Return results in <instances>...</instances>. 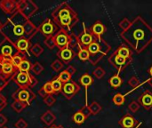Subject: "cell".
<instances>
[{
    "label": "cell",
    "instance_id": "e0dca14e",
    "mask_svg": "<svg viewBox=\"0 0 152 128\" xmlns=\"http://www.w3.org/2000/svg\"><path fill=\"white\" fill-rule=\"evenodd\" d=\"M90 114H87L84 111V108L77 112H75L72 116V120L77 125H82L85 123V121L88 118Z\"/></svg>",
    "mask_w": 152,
    "mask_h": 128
},
{
    "label": "cell",
    "instance_id": "d4e9b609",
    "mask_svg": "<svg viewBox=\"0 0 152 128\" xmlns=\"http://www.w3.org/2000/svg\"><path fill=\"white\" fill-rule=\"evenodd\" d=\"M26 22H27V21H26ZM26 22H25L24 25H23V24H18V25H15V26L13 27L12 31H13V34H14L16 37H22L24 34H26Z\"/></svg>",
    "mask_w": 152,
    "mask_h": 128
},
{
    "label": "cell",
    "instance_id": "db71d44e",
    "mask_svg": "<svg viewBox=\"0 0 152 128\" xmlns=\"http://www.w3.org/2000/svg\"><path fill=\"white\" fill-rule=\"evenodd\" d=\"M1 61H2V60H1V57H0V65H1Z\"/></svg>",
    "mask_w": 152,
    "mask_h": 128
},
{
    "label": "cell",
    "instance_id": "52a82bcc",
    "mask_svg": "<svg viewBox=\"0 0 152 128\" xmlns=\"http://www.w3.org/2000/svg\"><path fill=\"white\" fill-rule=\"evenodd\" d=\"M15 80L18 83V85L20 86V88L23 89H27L28 86H33L37 83V81L28 74V72H21V71H20L19 74L16 76Z\"/></svg>",
    "mask_w": 152,
    "mask_h": 128
},
{
    "label": "cell",
    "instance_id": "11a10c76",
    "mask_svg": "<svg viewBox=\"0 0 152 128\" xmlns=\"http://www.w3.org/2000/svg\"><path fill=\"white\" fill-rule=\"evenodd\" d=\"M2 128H8V127H3Z\"/></svg>",
    "mask_w": 152,
    "mask_h": 128
},
{
    "label": "cell",
    "instance_id": "8fae6325",
    "mask_svg": "<svg viewBox=\"0 0 152 128\" xmlns=\"http://www.w3.org/2000/svg\"><path fill=\"white\" fill-rule=\"evenodd\" d=\"M139 104L145 110H150L152 109V93L150 90H146L138 98Z\"/></svg>",
    "mask_w": 152,
    "mask_h": 128
},
{
    "label": "cell",
    "instance_id": "83f0119b",
    "mask_svg": "<svg viewBox=\"0 0 152 128\" xmlns=\"http://www.w3.org/2000/svg\"><path fill=\"white\" fill-rule=\"evenodd\" d=\"M71 78H72V76H71L66 69L63 70V71H61V72L60 73V75L58 76V78L60 79V81H61L62 84H66V83L71 81Z\"/></svg>",
    "mask_w": 152,
    "mask_h": 128
},
{
    "label": "cell",
    "instance_id": "3957f363",
    "mask_svg": "<svg viewBox=\"0 0 152 128\" xmlns=\"http://www.w3.org/2000/svg\"><path fill=\"white\" fill-rule=\"evenodd\" d=\"M53 17L55 21L66 18V17H77V12L67 3H62L60 4L53 12Z\"/></svg>",
    "mask_w": 152,
    "mask_h": 128
},
{
    "label": "cell",
    "instance_id": "30bf717a",
    "mask_svg": "<svg viewBox=\"0 0 152 128\" xmlns=\"http://www.w3.org/2000/svg\"><path fill=\"white\" fill-rule=\"evenodd\" d=\"M118 125L122 128H136L141 126L142 123H138V120L135 119L131 114H126L118 121Z\"/></svg>",
    "mask_w": 152,
    "mask_h": 128
},
{
    "label": "cell",
    "instance_id": "d6986e66",
    "mask_svg": "<svg viewBox=\"0 0 152 128\" xmlns=\"http://www.w3.org/2000/svg\"><path fill=\"white\" fill-rule=\"evenodd\" d=\"M1 54L0 57L1 59H12V53H13V48L9 42H6L4 45H3L0 49Z\"/></svg>",
    "mask_w": 152,
    "mask_h": 128
},
{
    "label": "cell",
    "instance_id": "74e56055",
    "mask_svg": "<svg viewBox=\"0 0 152 128\" xmlns=\"http://www.w3.org/2000/svg\"><path fill=\"white\" fill-rule=\"evenodd\" d=\"M51 68L53 69V70L58 72L61 71L63 69V63L60 61V60H55L52 64H51Z\"/></svg>",
    "mask_w": 152,
    "mask_h": 128
},
{
    "label": "cell",
    "instance_id": "7bdbcfd3",
    "mask_svg": "<svg viewBox=\"0 0 152 128\" xmlns=\"http://www.w3.org/2000/svg\"><path fill=\"white\" fill-rule=\"evenodd\" d=\"M15 128H27L28 127V123L25 121L24 118H20L14 125Z\"/></svg>",
    "mask_w": 152,
    "mask_h": 128
},
{
    "label": "cell",
    "instance_id": "8992f818",
    "mask_svg": "<svg viewBox=\"0 0 152 128\" xmlns=\"http://www.w3.org/2000/svg\"><path fill=\"white\" fill-rule=\"evenodd\" d=\"M82 24H83V29H84L79 34V36H77L76 37V39H77V45L79 46V48H87L92 44V42L94 41V37L89 32V30L86 27L85 23L83 22Z\"/></svg>",
    "mask_w": 152,
    "mask_h": 128
},
{
    "label": "cell",
    "instance_id": "7402d4cb",
    "mask_svg": "<svg viewBox=\"0 0 152 128\" xmlns=\"http://www.w3.org/2000/svg\"><path fill=\"white\" fill-rule=\"evenodd\" d=\"M108 83L110 84V86L115 89H118L119 88L122 84H123V79L119 77L118 74H116L114 76H112L109 80H108Z\"/></svg>",
    "mask_w": 152,
    "mask_h": 128
},
{
    "label": "cell",
    "instance_id": "f35d334b",
    "mask_svg": "<svg viewBox=\"0 0 152 128\" xmlns=\"http://www.w3.org/2000/svg\"><path fill=\"white\" fill-rule=\"evenodd\" d=\"M42 89H43V91H44L47 95H52L53 94H54V91H53V86H52L51 82L45 83V84L43 86Z\"/></svg>",
    "mask_w": 152,
    "mask_h": 128
},
{
    "label": "cell",
    "instance_id": "9c48e42d",
    "mask_svg": "<svg viewBox=\"0 0 152 128\" xmlns=\"http://www.w3.org/2000/svg\"><path fill=\"white\" fill-rule=\"evenodd\" d=\"M79 90H80V86L76 82L69 81L66 84H63L62 94L68 100H70L79 92Z\"/></svg>",
    "mask_w": 152,
    "mask_h": 128
},
{
    "label": "cell",
    "instance_id": "e575fe53",
    "mask_svg": "<svg viewBox=\"0 0 152 128\" xmlns=\"http://www.w3.org/2000/svg\"><path fill=\"white\" fill-rule=\"evenodd\" d=\"M127 84H128V85H129L133 89H136L137 87H139V86H141L140 80H139V79H138V78H137V77H135V76L131 77V78L128 79Z\"/></svg>",
    "mask_w": 152,
    "mask_h": 128
},
{
    "label": "cell",
    "instance_id": "bcb514c9",
    "mask_svg": "<svg viewBox=\"0 0 152 128\" xmlns=\"http://www.w3.org/2000/svg\"><path fill=\"white\" fill-rule=\"evenodd\" d=\"M6 84H7L6 80H5L4 78H0V88L3 89V88L6 86Z\"/></svg>",
    "mask_w": 152,
    "mask_h": 128
},
{
    "label": "cell",
    "instance_id": "c3c4849f",
    "mask_svg": "<svg viewBox=\"0 0 152 128\" xmlns=\"http://www.w3.org/2000/svg\"><path fill=\"white\" fill-rule=\"evenodd\" d=\"M39 94H40V95H41V96H42L43 98H45V96H47V94H45V92L43 91V89H42V88H41V89L39 90Z\"/></svg>",
    "mask_w": 152,
    "mask_h": 128
},
{
    "label": "cell",
    "instance_id": "ffe728a7",
    "mask_svg": "<svg viewBox=\"0 0 152 128\" xmlns=\"http://www.w3.org/2000/svg\"><path fill=\"white\" fill-rule=\"evenodd\" d=\"M0 7L4 12L11 13L13 12L14 8H17V3L11 0H3L0 2Z\"/></svg>",
    "mask_w": 152,
    "mask_h": 128
},
{
    "label": "cell",
    "instance_id": "816d5d0a",
    "mask_svg": "<svg viewBox=\"0 0 152 128\" xmlns=\"http://www.w3.org/2000/svg\"><path fill=\"white\" fill-rule=\"evenodd\" d=\"M148 71H149V74L151 75V78H152V66H151V68H150V69H149Z\"/></svg>",
    "mask_w": 152,
    "mask_h": 128
},
{
    "label": "cell",
    "instance_id": "d6a6232c",
    "mask_svg": "<svg viewBox=\"0 0 152 128\" xmlns=\"http://www.w3.org/2000/svg\"><path fill=\"white\" fill-rule=\"evenodd\" d=\"M18 69L21 72H28L31 69V64H30V62L28 61L23 60Z\"/></svg>",
    "mask_w": 152,
    "mask_h": 128
},
{
    "label": "cell",
    "instance_id": "603a6c76",
    "mask_svg": "<svg viewBox=\"0 0 152 128\" xmlns=\"http://www.w3.org/2000/svg\"><path fill=\"white\" fill-rule=\"evenodd\" d=\"M102 105H101L99 102H95V101L93 102L87 107V110H88L89 114H91V115H93V116H95V115H97L98 113H100V112L102 111Z\"/></svg>",
    "mask_w": 152,
    "mask_h": 128
},
{
    "label": "cell",
    "instance_id": "44dd1931",
    "mask_svg": "<svg viewBox=\"0 0 152 128\" xmlns=\"http://www.w3.org/2000/svg\"><path fill=\"white\" fill-rule=\"evenodd\" d=\"M40 119H41V121L44 122L46 126H52L53 123L55 121L56 117H55V115H54L51 110H47V111H45V112L41 116Z\"/></svg>",
    "mask_w": 152,
    "mask_h": 128
},
{
    "label": "cell",
    "instance_id": "4316f807",
    "mask_svg": "<svg viewBox=\"0 0 152 128\" xmlns=\"http://www.w3.org/2000/svg\"><path fill=\"white\" fill-rule=\"evenodd\" d=\"M77 56H78L79 60L83 61H89V59H90V53H89L87 48H79Z\"/></svg>",
    "mask_w": 152,
    "mask_h": 128
},
{
    "label": "cell",
    "instance_id": "7a4b0ae2",
    "mask_svg": "<svg viewBox=\"0 0 152 128\" xmlns=\"http://www.w3.org/2000/svg\"><path fill=\"white\" fill-rule=\"evenodd\" d=\"M90 53L89 61L92 65H96L104 56H106L111 50V46L102 37H94L92 44L87 47Z\"/></svg>",
    "mask_w": 152,
    "mask_h": 128
},
{
    "label": "cell",
    "instance_id": "cb8c5ba5",
    "mask_svg": "<svg viewBox=\"0 0 152 128\" xmlns=\"http://www.w3.org/2000/svg\"><path fill=\"white\" fill-rule=\"evenodd\" d=\"M15 45H16L17 49L19 50V52H25V51H27L28 49L29 42L26 38H20L16 42Z\"/></svg>",
    "mask_w": 152,
    "mask_h": 128
},
{
    "label": "cell",
    "instance_id": "8d00e7d4",
    "mask_svg": "<svg viewBox=\"0 0 152 128\" xmlns=\"http://www.w3.org/2000/svg\"><path fill=\"white\" fill-rule=\"evenodd\" d=\"M33 74L35 75H39L43 70H44V67L42 66V64H40L39 62H35V64H33L31 66V69H30Z\"/></svg>",
    "mask_w": 152,
    "mask_h": 128
},
{
    "label": "cell",
    "instance_id": "f6af8a7d",
    "mask_svg": "<svg viewBox=\"0 0 152 128\" xmlns=\"http://www.w3.org/2000/svg\"><path fill=\"white\" fill-rule=\"evenodd\" d=\"M66 70L72 76V75H74L75 73H76V71H77V69H76V68H74L72 65H69V66H68V68L66 69Z\"/></svg>",
    "mask_w": 152,
    "mask_h": 128
},
{
    "label": "cell",
    "instance_id": "b9f144b4",
    "mask_svg": "<svg viewBox=\"0 0 152 128\" xmlns=\"http://www.w3.org/2000/svg\"><path fill=\"white\" fill-rule=\"evenodd\" d=\"M56 102V99L53 96V95H47L44 98V102L47 105V106H53Z\"/></svg>",
    "mask_w": 152,
    "mask_h": 128
},
{
    "label": "cell",
    "instance_id": "277c9868",
    "mask_svg": "<svg viewBox=\"0 0 152 128\" xmlns=\"http://www.w3.org/2000/svg\"><path fill=\"white\" fill-rule=\"evenodd\" d=\"M108 61L110 62V64H111L112 67L117 69L118 74L119 75V73H121L122 70H124L126 68H127L133 62V60L125 59V58L119 56L118 54H117L115 52H113L108 58Z\"/></svg>",
    "mask_w": 152,
    "mask_h": 128
},
{
    "label": "cell",
    "instance_id": "f907efd6",
    "mask_svg": "<svg viewBox=\"0 0 152 128\" xmlns=\"http://www.w3.org/2000/svg\"><path fill=\"white\" fill-rule=\"evenodd\" d=\"M50 128H64V127H63L62 126H54V125H53V126H52Z\"/></svg>",
    "mask_w": 152,
    "mask_h": 128
},
{
    "label": "cell",
    "instance_id": "60d3db41",
    "mask_svg": "<svg viewBox=\"0 0 152 128\" xmlns=\"http://www.w3.org/2000/svg\"><path fill=\"white\" fill-rule=\"evenodd\" d=\"M131 22L132 21H130L127 18H124L121 21H119L118 26L120 29H122V31H123V30H126L131 25Z\"/></svg>",
    "mask_w": 152,
    "mask_h": 128
},
{
    "label": "cell",
    "instance_id": "f546056e",
    "mask_svg": "<svg viewBox=\"0 0 152 128\" xmlns=\"http://www.w3.org/2000/svg\"><path fill=\"white\" fill-rule=\"evenodd\" d=\"M125 98H126V95H123L121 94H116L112 98V102L115 105L121 106L125 103Z\"/></svg>",
    "mask_w": 152,
    "mask_h": 128
},
{
    "label": "cell",
    "instance_id": "681fc988",
    "mask_svg": "<svg viewBox=\"0 0 152 128\" xmlns=\"http://www.w3.org/2000/svg\"><path fill=\"white\" fill-rule=\"evenodd\" d=\"M146 82H147V83H148V84H149V85H150V86H151L152 87V78L151 77V78H149V79H148Z\"/></svg>",
    "mask_w": 152,
    "mask_h": 128
},
{
    "label": "cell",
    "instance_id": "484cf974",
    "mask_svg": "<svg viewBox=\"0 0 152 128\" xmlns=\"http://www.w3.org/2000/svg\"><path fill=\"white\" fill-rule=\"evenodd\" d=\"M28 104L26 103V102H20V101H14L12 103V108L18 113L21 112Z\"/></svg>",
    "mask_w": 152,
    "mask_h": 128
},
{
    "label": "cell",
    "instance_id": "9a60e30c",
    "mask_svg": "<svg viewBox=\"0 0 152 128\" xmlns=\"http://www.w3.org/2000/svg\"><path fill=\"white\" fill-rule=\"evenodd\" d=\"M115 53L117 54H118L119 56L127 59V60H133V51L131 50V48L126 45V44H122L121 45H119L117 50L115 51Z\"/></svg>",
    "mask_w": 152,
    "mask_h": 128
},
{
    "label": "cell",
    "instance_id": "6f0895ef",
    "mask_svg": "<svg viewBox=\"0 0 152 128\" xmlns=\"http://www.w3.org/2000/svg\"><path fill=\"white\" fill-rule=\"evenodd\" d=\"M139 127H140V126H139ZM136 127V128H138V127Z\"/></svg>",
    "mask_w": 152,
    "mask_h": 128
},
{
    "label": "cell",
    "instance_id": "ee69618b",
    "mask_svg": "<svg viewBox=\"0 0 152 128\" xmlns=\"http://www.w3.org/2000/svg\"><path fill=\"white\" fill-rule=\"evenodd\" d=\"M7 123V118L0 113V127H3Z\"/></svg>",
    "mask_w": 152,
    "mask_h": 128
},
{
    "label": "cell",
    "instance_id": "7c38bea8",
    "mask_svg": "<svg viewBox=\"0 0 152 128\" xmlns=\"http://www.w3.org/2000/svg\"><path fill=\"white\" fill-rule=\"evenodd\" d=\"M106 26L101 21V20H97L94 24H93L89 29V32L96 38H100L102 37V36L106 32Z\"/></svg>",
    "mask_w": 152,
    "mask_h": 128
},
{
    "label": "cell",
    "instance_id": "1f68e13d",
    "mask_svg": "<svg viewBox=\"0 0 152 128\" xmlns=\"http://www.w3.org/2000/svg\"><path fill=\"white\" fill-rule=\"evenodd\" d=\"M30 51H31V53H32L33 55H35L36 57H38L40 54L43 53L44 48H43L39 44H35V45L31 47Z\"/></svg>",
    "mask_w": 152,
    "mask_h": 128
},
{
    "label": "cell",
    "instance_id": "f1b7e54d",
    "mask_svg": "<svg viewBox=\"0 0 152 128\" xmlns=\"http://www.w3.org/2000/svg\"><path fill=\"white\" fill-rule=\"evenodd\" d=\"M52 86H53V89L54 91V94H58L60 93L61 91H62V87H63V84L60 81V79L57 78L55 79H53L52 82Z\"/></svg>",
    "mask_w": 152,
    "mask_h": 128
},
{
    "label": "cell",
    "instance_id": "836d02e7",
    "mask_svg": "<svg viewBox=\"0 0 152 128\" xmlns=\"http://www.w3.org/2000/svg\"><path fill=\"white\" fill-rule=\"evenodd\" d=\"M105 75H106V71L101 67L95 68V69L93 71V76L97 79H102Z\"/></svg>",
    "mask_w": 152,
    "mask_h": 128
},
{
    "label": "cell",
    "instance_id": "ac0fdd59",
    "mask_svg": "<svg viewBox=\"0 0 152 128\" xmlns=\"http://www.w3.org/2000/svg\"><path fill=\"white\" fill-rule=\"evenodd\" d=\"M11 60L12 59H2L1 61V71L6 76L12 74L14 71V67L12 66Z\"/></svg>",
    "mask_w": 152,
    "mask_h": 128
},
{
    "label": "cell",
    "instance_id": "7dc6e473",
    "mask_svg": "<svg viewBox=\"0 0 152 128\" xmlns=\"http://www.w3.org/2000/svg\"><path fill=\"white\" fill-rule=\"evenodd\" d=\"M5 104H6V102H5L4 97H3L2 95H0V106L1 107H4Z\"/></svg>",
    "mask_w": 152,
    "mask_h": 128
},
{
    "label": "cell",
    "instance_id": "ab89813d",
    "mask_svg": "<svg viewBox=\"0 0 152 128\" xmlns=\"http://www.w3.org/2000/svg\"><path fill=\"white\" fill-rule=\"evenodd\" d=\"M140 107H141V105L139 104V102H136V101H134V102H132L131 103H129V105H128V110H129V111H131L132 113H135V112H137V111L140 110Z\"/></svg>",
    "mask_w": 152,
    "mask_h": 128
},
{
    "label": "cell",
    "instance_id": "f5cc1de1",
    "mask_svg": "<svg viewBox=\"0 0 152 128\" xmlns=\"http://www.w3.org/2000/svg\"><path fill=\"white\" fill-rule=\"evenodd\" d=\"M1 28H2V23L0 22V29H1Z\"/></svg>",
    "mask_w": 152,
    "mask_h": 128
},
{
    "label": "cell",
    "instance_id": "6da1fadb",
    "mask_svg": "<svg viewBox=\"0 0 152 128\" xmlns=\"http://www.w3.org/2000/svg\"><path fill=\"white\" fill-rule=\"evenodd\" d=\"M120 37L131 50L140 54L152 43V27L142 16H137Z\"/></svg>",
    "mask_w": 152,
    "mask_h": 128
},
{
    "label": "cell",
    "instance_id": "ba28073f",
    "mask_svg": "<svg viewBox=\"0 0 152 128\" xmlns=\"http://www.w3.org/2000/svg\"><path fill=\"white\" fill-rule=\"evenodd\" d=\"M12 98L15 101H20V102H26V103L29 104L30 102L34 98H36V95L33 94L32 92H30L28 88L27 89L20 88V89L17 90L14 94H12Z\"/></svg>",
    "mask_w": 152,
    "mask_h": 128
},
{
    "label": "cell",
    "instance_id": "5b68a950",
    "mask_svg": "<svg viewBox=\"0 0 152 128\" xmlns=\"http://www.w3.org/2000/svg\"><path fill=\"white\" fill-rule=\"evenodd\" d=\"M56 46L61 50L66 47H69L72 43V37L67 32L65 29H61L60 31L54 36Z\"/></svg>",
    "mask_w": 152,
    "mask_h": 128
},
{
    "label": "cell",
    "instance_id": "5bb4252c",
    "mask_svg": "<svg viewBox=\"0 0 152 128\" xmlns=\"http://www.w3.org/2000/svg\"><path fill=\"white\" fill-rule=\"evenodd\" d=\"M79 83L81 86H83L85 87L86 90V107L87 108V92H88V88L89 86L94 83V78L87 73H85L84 75H82L79 78Z\"/></svg>",
    "mask_w": 152,
    "mask_h": 128
},
{
    "label": "cell",
    "instance_id": "2e32d148",
    "mask_svg": "<svg viewBox=\"0 0 152 128\" xmlns=\"http://www.w3.org/2000/svg\"><path fill=\"white\" fill-rule=\"evenodd\" d=\"M40 31L46 37L53 36V32L55 31V25L50 20H47L41 25Z\"/></svg>",
    "mask_w": 152,
    "mask_h": 128
},
{
    "label": "cell",
    "instance_id": "4fadbf2b",
    "mask_svg": "<svg viewBox=\"0 0 152 128\" xmlns=\"http://www.w3.org/2000/svg\"><path fill=\"white\" fill-rule=\"evenodd\" d=\"M76 53L71 47H66L63 49H61L57 53V56L64 62V63H69L70 61L73 60L75 57Z\"/></svg>",
    "mask_w": 152,
    "mask_h": 128
},
{
    "label": "cell",
    "instance_id": "4dcf8cb0",
    "mask_svg": "<svg viewBox=\"0 0 152 128\" xmlns=\"http://www.w3.org/2000/svg\"><path fill=\"white\" fill-rule=\"evenodd\" d=\"M44 43H45V45L49 49H53L56 46L54 36H48V37H46L45 39V41H44Z\"/></svg>",
    "mask_w": 152,
    "mask_h": 128
},
{
    "label": "cell",
    "instance_id": "9f6ffc18",
    "mask_svg": "<svg viewBox=\"0 0 152 128\" xmlns=\"http://www.w3.org/2000/svg\"><path fill=\"white\" fill-rule=\"evenodd\" d=\"M1 90H2V89H1V88H0V92H1Z\"/></svg>",
    "mask_w": 152,
    "mask_h": 128
},
{
    "label": "cell",
    "instance_id": "d590c367",
    "mask_svg": "<svg viewBox=\"0 0 152 128\" xmlns=\"http://www.w3.org/2000/svg\"><path fill=\"white\" fill-rule=\"evenodd\" d=\"M24 59H23V57L22 56H20V55H19V54H16V55H14V56H12V60H11V62H12V66L14 67V68H19V66L20 65V63L22 62V61H23Z\"/></svg>",
    "mask_w": 152,
    "mask_h": 128
}]
</instances>
